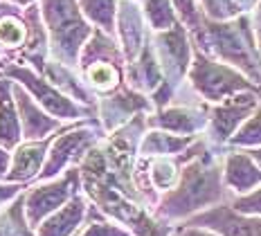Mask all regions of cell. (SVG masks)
Instances as JSON below:
<instances>
[{"label": "cell", "instance_id": "cell-1", "mask_svg": "<svg viewBox=\"0 0 261 236\" xmlns=\"http://www.w3.org/2000/svg\"><path fill=\"white\" fill-rule=\"evenodd\" d=\"M223 182H225L223 171L216 167L214 155L203 146L192 160L185 162L178 185L167 191L158 202V218H165V221L189 218L207 207L219 205L225 196Z\"/></svg>", "mask_w": 261, "mask_h": 236}, {"label": "cell", "instance_id": "cell-2", "mask_svg": "<svg viewBox=\"0 0 261 236\" xmlns=\"http://www.w3.org/2000/svg\"><path fill=\"white\" fill-rule=\"evenodd\" d=\"M74 0H43V20L50 32V45L59 63L74 68L79 63L84 41L92 36V27L84 20Z\"/></svg>", "mask_w": 261, "mask_h": 236}, {"label": "cell", "instance_id": "cell-3", "mask_svg": "<svg viewBox=\"0 0 261 236\" xmlns=\"http://www.w3.org/2000/svg\"><path fill=\"white\" fill-rule=\"evenodd\" d=\"M205 36L200 38L203 47H207L227 63L239 65L252 76L257 84H261V68L254 63V41L250 34L248 18H239L234 23H205Z\"/></svg>", "mask_w": 261, "mask_h": 236}, {"label": "cell", "instance_id": "cell-4", "mask_svg": "<svg viewBox=\"0 0 261 236\" xmlns=\"http://www.w3.org/2000/svg\"><path fill=\"white\" fill-rule=\"evenodd\" d=\"M189 79H192V86L196 90L210 101H223V99H227V97L237 95V92L252 90L254 88L252 81H248L241 72L232 70L230 65H225V63L212 61V59H207L200 50L196 52V57H194Z\"/></svg>", "mask_w": 261, "mask_h": 236}, {"label": "cell", "instance_id": "cell-5", "mask_svg": "<svg viewBox=\"0 0 261 236\" xmlns=\"http://www.w3.org/2000/svg\"><path fill=\"white\" fill-rule=\"evenodd\" d=\"M0 68H3V76L18 79V84L25 86L27 90L36 97V101H39L50 115H54V117L81 119V117L92 115V111L77 106V103L70 99L65 92L59 90L50 79H43V76H39L34 70L25 68V65H14V63H0Z\"/></svg>", "mask_w": 261, "mask_h": 236}, {"label": "cell", "instance_id": "cell-6", "mask_svg": "<svg viewBox=\"0 0 261 236\" xmlns=\"http://www.w3.org/2000/svg\"><path fill=\"white\" fill-rule=\"evenodd\" d=\"M81 182L79 169H70L63 178L43 182L25 194V214L30 227H39L50 214L63 207L72 196H77V187Z\"/></svg>", "mask_w": 261, "mask_h": 236}, {"label": "cell", "instance_id": "cell-7", "mask_svg": "<svg viewBox=\"0 0 261 236\" xmlns=\"http://www.w3.org/2000/svg\"><path fill=\"white\" fill-rule=\"evenodd\" d=\"M97 142V133L92 128H72L63 130L61 137H54L47 160L43 164L39 180H50L52 175H57L61 169L70 167L72 162H79L86 158L92 146Z\"/></svg>", "mask_w": 261, "mask_h": 236}, {"label": "cell", "instance_id": "cell-8", "mask_svg": "<svg viewBox=\"0 0 261 236\" xmlns=\"http://www.w3.org/2000/svg\"><path fill=\"white\" fill-rule=\"evenodd\" d=\"M185 225L214 229L221 236H261V216H248V214L237 212L232 205H223V202L189 216Z\"/></svg>", "mask_w": 261, "mask_h": 236}, {"label": "cell", "instance_id": "cell-9", "mask_svg": "<svg viewBox=\"0 0 261 236\" xmlns=\"http://www.w3.org/2000/svg\"><path fill=\"white\" fill-rule=\"evenodd\" d=\"M257 97L248 95V92H237V95L223 99L214 111L210 113V135L212 142L216 144H225L232 140V135L239 130L246 119L257 111Z\"/></svg>", "mask_w": 261, "mask_h": 236}, {"label": "cell", "instance_id": "cell-10", "mask_svg": "<svg viewBox=\"0 0 261 236\" xmlns=\"http://www.w3.org/2000/svg\"><path fill=\"white\" fill-rule=\"evenodd\" d=\"M155 47H158V61L160 68L169 79L167 86H176L178 79H182L189 65V43L187 32L180 23H176L171 30L155 32Z\"/></svg>", "mask_w": 261, "mask_h": 236}, {"label": "cell", "instance_id": "cell-11", "mask_svg": "<svg viewBox=\"0 0 261 236\" xmlns=\"http://www.w3.org/2000/svg\"><path fill=\"white\" fill-rule=\"evenodd\" d=\"M151 101L133 88H122L115 95L99 101V117L106 130H115L117 126L126 124L128 117H135L140 111H149Z\"/></svg>", "mask_w": 261, "mask_h": 236}, {"label": "cell", "instance_id": "cell-12", "mask_svg": "<svg viewBox=\"0 0 261 236\" xmlns=\"http://www.w3.org/2000/svg\"><path fill=\"white\" fill-rule=\"evenodd\" d=\"M223 180L227 189H232L237 196L250 194L261 185V167L248 151H232L225 155Z\"/></svg>", "mask_w": 261, "mask_h": 236}, {"label": "cell", "instance_id": "cell-13", "mask_svg": "<svg viewBox=\"0 0 261 236\" xmlns=\"http://www.w3.org/2000/svg\"><path fill=\"white\" fill-rule=\"evenodd\" d=\"M12 90H14V99H16V108H18V117H20L25 140H43L45 135H50L52 130L59 128L57 119L47 117V115L41 111V103H36L32 99L25 88L14 84Z\"/></svg>", "mask_w": 261, "mask_h": 236}, {"label": "cell", "instance_id": "cell-14", "mask_svg": "<svg viewBox=\"0 0 261 236\" xmlns=\"http://www.w3.org/2000/svg\"><path fill=\"white\" fill-rule=\"evenodd\" d=\"M146 124L151 128L171 130V133H180V135H194L210 124V117L200 108L171 106V108H160L153 117L146 119Z\"/></svg>", "mask_w": 261, "mask_h": 236}, {"label": "cell", "instance_id": "cell-15", "mask_svg": "<svg viewBox=\"0 0 261 236\" xmlns=\"http://www.w3.org/2000/svg\"><path fill=\"white\" fill-rule=\"evenodd\" d=\"M54 137L57 135L43 137V140H30L23 146H16L12 167H9L7 173L9 182H25V180L34 178L36 173H41L43 160H47V153H50Z\"/></svg>", "mask_w": 261, "mask_h": 236}, {"label": "cell", "instance_id": "cell-16", "mask_svg": "<svg viewBox=\"0 0 261 236\" xmlns=\"http://www.w3.org/2000/svg\"><path fill=\"white\" fill-rule=\"evenodd\" d=\"M117 32L122 36V47L126 61H135L144 50V23L135 0H122L117 7Z\"/></svg>", "mask_w": 261, "mask_h": 236}, {"label": "cell", "instance_id": "cell-17", "mask_svg": "<svg viewBox=\"0 0 261 236\" xmlns=\"http://www.w3.org/2000/svg\"><path fill=\"white\" fill-rule=\"evenodd\" d=\"M86 209H88L86 200L81 198L79 194L72 196L61 209L50 214V216L39 225L36 236H72L79 229L81 221H84Z\"/></svg>", "mask_w": 261, "mask_h": 236}, {"label": "cell", "instance_id": "cell-18", "mask_svg": "<svg viewBox=\"0 0 261 236\" xmlns=\"http://www.w3.org/2000/svg\"><path fill=\"white\" fill-rule=\"evenodd\" d=\"M12 88V81L0 79V146H5V149H14L23 137V126H20Z\"/></svg>", "mask_w": 261, "mask_h": 236}, {"label": "cell", "instance_id": "cell-19", "mask_svg": "<svg viewBox=\"0 0 261 236\" xmlns=\"http://www.w3.org/2000/svg\"><path fill=\"white\" fill-rule=\"evenodd\" d=\"M196 142V135H169L162 128H155L146 133L140 142V151L146 158H160V155H178L187 151Z\"/></svg>", "mask_w": 261, "mask_h": 236}, {"label": "cell", "instance_id": "cell-20", "mask_svg": "<svg viewBox=\"0 0 261 236\" xmlns=\"http://www.w3.org/2000/svg\"><path fill=\"white\" fill-rule=\"evenodd\" d=\"M203 149V144H196L194 149H189L180 160H169V158L160 155V158H153L149 160V180H151V187L158 191H169L178 185L180 180V162H187L189 158H194L196 153Z\"/></svg>", "mask_w": 261, "mask_h": 236}, {"label": "cell", "instance_id": "cell-21", "mask_svg": "<svg viewBox=\"0 0 261 236\" xmlns=\"http://www.w3.org/2000/svg\"><path fill=\"white\" fill-rule=\"evenodd\" d=\"M97 61H111V63H117V65L122 61V52L117 50L115 41L104 34V30L92 32L88 45H84L81 57H79V63L84 65V68H88V65L97 63Z\"/></svg>", "mask_w": 261, "mask_h": 236}, {"label": "cell", "instance_id": "cell-22", "mask_svg": "<svg viewBox=\"0 0 261 236\" xmlns=\"http://www.w3.org/2000/svg\"><path fill=\"white\" fill-rule=\"evenodd\" d=\"M43 74H45L61 92H65L68 97H77V99L86 101V103L92 101L90 92L81 86V81L74 76L72 68H68V65H63V63H45L43 65Z\"/></svg>", "mask_w": 261, "mask_h": 236}, {"label": "cell", "instance_id": "cell-23", "mask_svg": "<svg viewBox=\"0 0 261 236\" xmlns=\"http://www.w3.org/2000/svg\"><path fill=\"white\" fill-rule=\"evenodd\" d=\"M77 3L86 18L92 20L106 34H113V30H115V14L119 7L117 0H77Z\"/></svg>", "mask_w": 261, "mask_h": 236}, {"label": "cell", "instance_id": "cell-24", "mask_svg": "<svg viewBox=\"0 0 261 236\" xmlns=\"http://www.w3.org/2000/svg\"><path fill=\"white\" fill-rule=\"evenodd\" d=\"M25 218V196H18L12 207L0 214V236H32L30 223Z\"/></svg>", "mask_w": 261, "mask_h": 236}, {"label": "cell", "instance_id": "cell-25", "mask_svg": "<svg viewBox=\"0 0 261 236\" xmlns=\"http://www.w3.org/2000/svg\"><path fill=\"white\" fill-rule=\"evenodd\" d=\"M86 79L88 84L99 92H111L115 90L122 81V72H119V65L111 61H97L86 68Z\"/></svg>", "mask_w": 261, "mask_h": 236}, {"label": "cell", "instance_id": "cell-26", "mask_svg": "<svg viewBox=\"0 0 261 236\" xmlns=\"http://www.w3.org/2000/svg\"><path fill=\"white\" fill-rule=\"evenodd\" d=\"M142 5H144V16L149 20L151 30L165 32V30H171L178 23L171 7V0H142Z\"/></svg>", "mask_w": 261, "mask_h": 236}, {"label": "cell", "instance_id": "cell-27", "mask_svg": "<svg viewBox=\"0 0 261 236\" xmlns=\"http://www.w3.org/2000/svg\"><path fill=\"white\" fill-rule=\"evenodd\" d=\"M232 146H241V149H257L261 146V108H257L250 117L239 126V130L230 140Z\"/></svg>", "mask_w": 261, "mask_h": 236}, {"label": "cell", "instance_id": "cell-28", "mask_svg": "<svg viewBox=\"0 0 261 236\" xmlns=\"http://www.w3.org/2000/svg\"><path fill=\"white\" fill-rule=\"evenodd\" d=\"M212 18H230L239 12H246L254 0H203Z\"/></svg>", "mask_w": 261, "mask_h": 236}, {"label": "cell", "instance_id": "cell-29", "mask_svg": "<svg viewBox=\"0 0 261 236\" xmlns=\"http://www.w3.org/2000/svg\"><path fill=\"white\" fill-rule=\"evenodd\" d=\"M232 207L241 214H248V216H261V185L250 191V194L237 196L232 200Z\"/></svg>", "mask_w": 261, "mask_h": 236}, {"label": "cell", "instance_id": "cell-30", "mask_svg": "<svg viewBox=\"0 0 261 236\" xmlns=\"http://www.w3.org/2000/svg\"><path fill=\"white\" fill-rule=\"evenodd\" d=\"M79 236H130L128 229L104 221H90V225Z\"/></svg>", "mask_w": 261, "mask_h": 236}, {"label": "cell", "instance_id": "cell-31", "mask_svg": "<svg viewBox=\"0 0 261 236\" xmlns=\"http://www.w3.org/2000/svg\"><path fill=\"white\" fill-rule=\"evenodd\" d=\"M173 7L178 9V14H180L182 23L189 27V30H198L200 27V16H198V9H196V3L194 0H171Z\"/></svg>", "mask_w": 261, "mask_h": 236}, {"label": "cell", "instance_id": "cell-32", "mask_svg": "<svg viewBox=\"0 0 261 236\" xmlns=\"http://www.w3.org/2000/svg\"><path fill=\"white\" fill-rule=\"evenodd\" d=\"M173 236H221L216 234L214 229H207V227H198V225H180V227H173Z\"/></svg>", "mask_w": 261, "mask_h": 236}, {"label": "cell", "instance_id": "cell-33", "mask_svg": "<svg viewBox=\"0 0 261 236\" xmlns=\"http://www.w3.org/2000/svg\"><path fill=\"white\" fill-rule=\"evenodd\" d=\"M18 189H20V185L18 182H12V185H5V187H0V205H5L7 200H12V198H18Z\"/></svg>", "mask_w": 261, "mask_h": 236}, {"label": "cell", "instance_id": "cell-34", "mask_svg": "<svg viewBox=\"0 0 261 236\" xmlns=\"http://www.w3.org/2000/svg\"><path fill=\"white\" fill-rule=\"evenodd\" d=\"M9 167H12V158H9V153H7L5 146H0V180L7 178Z\"/></svg>", "mask_w": 261, "mask_h": 236}, {"label": "cell", "instance_id": "cell-35", "mask_svg": "<svg viewBox=\"0 0 261 236\" xmlns=\"http://www.w3.org/2000/svg\"><path fill=\"white\" fill-rule=\"evenodd\" d=\"M248 153H250V155L254 158V160H257V164L261 167V146H257V149H250Z\"/></svg>", "mask_w": 261, "mask_h": 236}, {"label": "cell", "instance_id": "cell-36", "mask_svg": "<svg viewBox=\"0 0 261 236\" xmlns=\"http://www.w3.org/2000/svg\"><path fill=\"white\" fill-rule=\"evenodd\" d=\"M14 5H20V7H30V5H36V0H9Z\"/></svg>", "mask_w": 261, "mask_h": 236}, {"label": "cell", "instance_id": "cell-37", "mask_svg": "<svg viewBox=\"0 0 261 236\" xmlns=\"http://www.w3.org/2000/svg\"><path fill=\"white\" fill-rule=\"evenodd\" d=\"M259 16H261V7H259Z\"/></svg>", "mask_w": 261, "mask_h": 236}]
</instances>
